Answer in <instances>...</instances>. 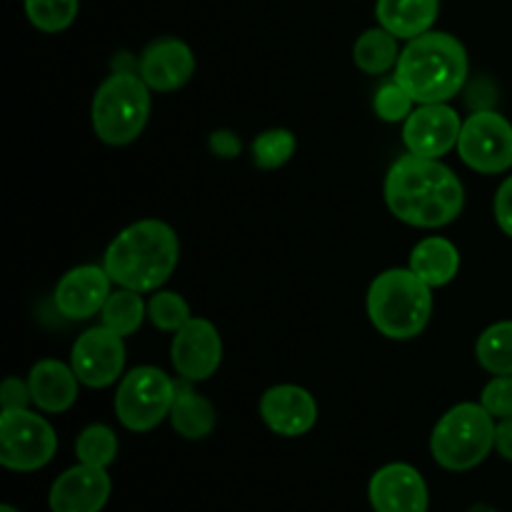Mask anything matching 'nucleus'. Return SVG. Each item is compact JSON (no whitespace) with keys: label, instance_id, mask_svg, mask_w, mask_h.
<instances>
[{"label":"nucleus","instance_id":"15","mask_svg":"<svg viewBox=\"0 0 512 512\" xmlns=\"http://www.w3.org/2000/svg\"><path fill=\"white\" fill-rule=\"evenodd\" d=\"M113 483L105 468L78 463L50 485V512H100L108 505Z\"/></svg>","mask_w":512,"mask_h":512},{"label":"nucleus","instance_id":"12","mask_svg":"<svg viewBox=\"0 0 512 512\" xmlns=\"http://www.w3.org/2000/svg\"><path fill=\"white\" fill-rule=\"evenodd\" d=\"M460 130H463V120L458 110L450 108L448 103L415 105V110L403 123V143L408 153L443 160V155L458 148Z\"/></svg>","mask_w":512,"mask_h":512},{"label":"nucleus","instance_id":"2","mask_svg":"<svg viewBox=\"0 0 512 512\" xmlns=\"http://www.w3.org/2000/svg\"><path fill=\"white\" fill-rule=\"evenodd\" d=\"M180 263L178 233L158 218H145L120 230L105 248L103 268L118 288L155 293Z\"/></svg>","mask_w":512,"mask_h":512},{"label":"nucleus","instance_id":"10","mask_svg":"<svg viewBox=\"0 0 512 512\" xmlns=\"http://www.w3.org/2000/svg\"><path fill=\"white\" fill-rule=\"evenodd\" d=\"M125 360H128L125 338L105 325L85 330L70 350V368L78 375L80 385L93 390L120 383L125 375Z\"/></svg>","mask_w":512,"mask_h":512},{"label":"nucleus","instance_id":"22","mask_svg":"<svg viewBox=\"0 0 512 512\" xmlns=\"http://www.w3.org/2000/svg\"><path fill=\"white\" fill-rule=\"evenodd\" d=\"M400 40L383 25L368 28L360 33V38L353 45V63L358 70L368 75H385L388 70H395L400 60Z\"/></svg>","mask_w":512,"mask_h":512},{"label":"nucleus","instance_id":"7","mask_svg":"<svg viewBox=\"0 0 512 512\" xmlns=\"http://www.w3.org/2000/svg\"><path fill=\"white\" fill-rule=\"evenodd\" d=\"M175 380L155 365H140L120 378L115 390V418L130 433H150L165 418L175 400Z\"/></svg>","mask_w":512,"mask_h":512},{"label":"nucleus","instance_id":"16","mask_svg":"<svg viewBox=\"0 0 512 512\" xmlns=\"http://www.w3.org/2000/svg\"><path fill=\"white\" fill-rule=\"evenodd\" d=\"M113 285L103 265H78L55 285V308L68 320H90L103 310Z\"/></svg>","mask_w":512,"mask_h":512},{"label":"nucleus","instance_id":"1","mask_svg":"<svg viewBox=\"0 0 512 512\" xmlns=\"http://www.w3.org/2000/svg\"><path fill=\"white\" fill-rule=\"evenodd\" d=\"M388 210L410 228H445L465 208L463 180L438 158L403 155L385 175Z\"/></svg>","mask_w":512,"mask_h":512},{"label":"nucleus","instance_id":"33","mask_svg":"<svg viewBox=\"0 0 512 512\" xmlns=\"http://www.w3.org/2000/svg\"><path fill=\"white\" fill-rule=\"evenodd\" d=\"M208 145H210V153L218 155V158L223 160L238 158L240 150H243V143H240V138L233 133V130H215V133H210Z\"/></svg>","mask_w":512,"mask_h":512},{"label":"nucleus","instance_id":"27","mask_svg":"<svg viewBox=\"0 0 512 512\" xmlns=\"http://www.w3.org/2000/svg\"><path fill=\"white\" fill-rule=\"evenodd\" d=\"M298 150V140L290 133L288 128H273L260 133L258 138L250 145V155H253L255 168L260 170H278L285 163H290V158Z\"/></svg>","mask_w":512,"mask_h":512},{"label":"nucleus","instance_id":"6","mask_svg":"<svg viewBox=\"0 0 512 512\" xmlns=\"http://www.w3.org/2000/svg\"><path fill=\"white\" fill-rule=\"evenodd\" d=\"M498 420L480 403L453 405L435 423L430 435V455L450 473H468L488 460L495 450Z\"/></svg>","mask_w":512,"mask_h":512},{"label":"nucleus","instance_id":"20","mask_svg":"<svg viewBox=\"0 0 512 512\" xmlns=\"http://www.w3.org/2000/svg\"><path fill=\"white\" fill-rule=\"evenodd\" d=\"M170 425L185 440H205L218 425V410L205 395L193 388V383L180 380L175 385V400L170 408Z\"/></svg>","mask_w":512,"mask_h":512},{"label":"nucleus","instance_id":"21","mask_svg":"<svg viewBox=\"0 0 512 512\" xmlns=\"http://www.w3.org/2000/svg\"><path fill=\"white\" fill-rule=\"evenodd\" d=\"M408 268L433 290L443 288V285L453 283L455 275L460 273L458 245L443 235L423 238L410 253Z\"/></svg>","mask_w":512,"mask_h":512},{"label":"nucleus","instance_id":"5","mask_svg":"<svg viewBox=\"0 0 512 512\" xmlns=\"http://www.w3.org/2000/svg\"><path fill=\"white\" fill-rule=\"evenodd\" d=\"M150 88L138 70H113L98 85L90 105V123L100 143L123 148L143 135L150 118Z\"/></svg>","mask_w":512,"mask_h":512},{"label":"nucleus","instance_id":"11","mask_svg":"<svg viewBox=\"0 0 512 512\" xmlns=\"http://www.w3.org/2000/svg\"><path fill=\"white\" fill-rule=\"evenodd\" d=\"M170 360L183 380L205 383L223 363V335L208 318H190L178 333H173Z\"/></svg>","mask_w":512,"mask_h":512},{"label":"nucleus","instance_id":"23","mask_svg":"<svg viewBox=\"0 0 512 512\" xmlns=\"http://www.w3.org/2000/svg\"><path fill=\"white\" fill-rule=\"evenodd\" d=\"M145 318H148V303L143 300V293H135L128 288L113 290L110 298L105 300L103 310H100V325L123 335V338L138 333Z\"/></svg>","mask_w":512,"mask_h":512},{"label":"nucleus","instance_id":"19","mask_svg":"<svg viewBox=\"0 0 512 512\" xmlns=\"http://www.w3.org/2000/svg\"><path fill=\"white\" fill-rule=\"evenodd\" d=\"M440 0H375V20L398 40H413L433 30Z\"/></svg>","mask_w":512,"mask_h":512},{"label":"nucleus","instance_id":"24","mask_svg":"<svg viewBox=\"0 0 512 512\" xmlns=\"http://www.w3.org/2000/svg\"><path fill=\"white\" fill-rule=\"evenodd\" d=\"M475 358L485 373L512 375V320H500L480 333Z\"/></svg>","mask_w":512,"mask_h":512},{"label":"nucleus","instance_id":"14","mask_svg":"<svg viewBox=\"0 0 512 512\" xmlns=\"http://www.w3.org/2000/svg\"><path fill=\"white\" fill-rule=\"evenodd\" d=\"M318 403L300 385H273L260 398V418L280 438H303L318 423Z\"/></svg>","mask_w":512,"mask_h":512},{"label":"nucleus","instance_id":"28","mask_svg":"<svg viewBox=\"0 0 512 512\" xmlns=\"http://www.w3.org/2000/svg\"><path fill=\"white\" fill-rule=\"evenodd\" d=\"M148 318L163 333H178L193 315H190L188 300L173 290H155L148 300Z\"/></svg>","mask_w":512,"mask_h":512},{"label":"nucleus","instance_id":"31","mask_svg":"<svg viewBox=\"0 0 512 512\" xmlns=\"http://www.w3.org/2000/svg\"><path fill=\"white\" fill-rule=\"evenodd\" d=\"M30 403H33V398H30L28 380H20L15 375L3 380V385H0V405H3V410L28 408Z\"/></svg>","mask_w":512,"mask_h":512},{"label":"nucleus","instance_id":"13","mask_svg":"<svg viewBox=\"0 0 512 512\" xmlns=\"http://www.w3.org/2000/svg\"><path fill=\"white\" fill-rule=\"evenodd\" d=\"M373 512H428V483L410 463H388L368 483Z\"/></svg>","mask_w":512,"mask_h":512},{"label":"nucleus","instance_id":"8","mask_svg":"<svg viewBox=\"0 0 512 512\" xmlns=\"http://www.w3.org/2000/svg\"><path fill=\"white\" fill-rule=\"evenodd\" d=\"M58 450L53 425L30 408L0 413V465L13 473L43 470Z\"/></svg>","mask_w":512,"mask_h":512},{"label":"nucleus","instance_id":"18","mask_svg":"<svg viewBox=\"0 0 512 512\" xmlns=\"http://www.w3.org/2000/svg\"><path fill=\"white\" fill-rule=\"evenodd\" d=\"M28 385L33 405L40 413L60 415L68 413L75 405V400H78L80 380L70 365L45 358L30 368Z\"/></svg>","mask_w":512,"mask_h":512},{"label":"nucleus","instance_id":"30","mask_svg":"<svg viewBox=\"0 0 512 512\" xmlns=\"http://www.w3.org/2000/svg\"><path fill=\"white\" fill-rule=\"evenodd\" d=\"M480 405L495 420L512 418V375H493L480 393Z\"/></svg>","mask_w":512,"mask_h":512},{"label":"nucleus","instance_id":"32","mask_svg":"<svg viewBox=\"0 0 512 512\" xmlns=\"http://www.w3.org/2000/svg\"><path fill=\"white\" fill-rule=\"evenodd\" d=\"M493 215L498 228L512 240V175H508V178L500 183V188L495 190Z\"/></svg>","mask_w":512,"mask_h":512},{"label":"nucleus","instance_id":"3","mask_svg":"<svg viewBox=\"0 0 512 512\" xmlns=\"http://www.w3.org/2000/svg\"><path fill=\"white\" fill-rule=\"evenodd\" d=\"M470 73L468 50L455 35L445 30H428L408 40L395 65L393 78L418 105L450 103Z\"/></svg>","mask_w":512,"mask_h":512},{"label":"nucleus","instance_id":"29","mask_svg":"<svg viewBox=\"0 0 512 512\" xmlns=\"http://www.w3.org/2000/svg\"><path fill=\"white\" fill-rule=\"evenodd\" d=\"M415 100L410 98L408 90L398 83V80H390V83H383L378 90H375L373 108L375 115L385 123H405L408 115L415 110Z\"/></svg>","mask_w":512,"mask_h":512},{"label":"nucleus","instance_id":"4","mask_svg":"<svg viewBox=\"0 0 512 512\" xmlns=\"http://www.w3.org/2000/svg\"><path fill=\"white\" fill-rule=\"evenodd\" d=\"M433 288L410 268L383 270L368 288V318L388 340H413L428 328Z\"/></svg>","mask_w":512,"mask_h":512},{"label":"nucleus","instance_id":"35","mask_svg":"<svg viewBox=\"0 0 512 512\" xmlns=\"http://www.w3.org/2000/svg\"><path fill=\"white\" fill-rule=\"evenodd\" d=\"M0 512H20V510H15L13 505H0Z\"/></svg>","mask_w":512,"mask_h":512},{"label":"nucleus","instance_id":"34","mask_svg":"<svg viewBox=\"0 0 512 512\" xmlns=\"http://www.w3.org/2000/svg\"><path fill=\"white\" fill-rule=\"evenodd\" d=\"M495 450L500 453V458L512 463V418L498 420L495 425Z\"/></svg>","mask_w":512,"mask_h":512},{"label":"nucleus","instance_id":"17","mask_svg":"<svg viewBox=\"0 0 512 512\" xmlns=\"http://www.w3.org/2000/svg\"><path fill=\"white\" fill-rule=\"evenodd\" d=\"M140 78L155 93H175L195 75V55L180 38H158L138 60Z\"/></svg>","mask_w":512,"mask_h":512},{"label":"nucleus","instance_id":"25","mask_svg":"<svg viewBox=\"0 0 512 512\" xmlns=\"http://www.w3.org/2000/svg\"><path fill=\"white\" fill-rule=\"evenodd\" d=\"M118 448V435H115L113 428H108V425H88L75 440V458H78V463L108 470L118 458Z\"/></svg>","mask_w":512,"mask_h":512},{"label":"nucleus","instance_id":"9","mask_svg":"<svg viewBox=\"0 0 512 512\" xmlns=\"http://www.w3.org/2000/svg\"><path fill=\"white\" fill-rule=\"evenodd\" d=\"M458 155L480 175H500L512 168V123L498 110H475L463 120Z\"/></svg>","mask_w":512,"mask_h":512},{"label":"nucleus","instance_id":"26","mask_svg":"<svg viewBox=\"0 0 512 512\" xmlns=\"http://www.w3.org/2000/svg\"><path fill=\"white\" fill-rule=\"evenodd\" d=\"M25 15L30 25L40 33H63L75 23L80 10V0H23Z\"/></svg>","mask_w":512,"mask_h":512}]
</instances>
